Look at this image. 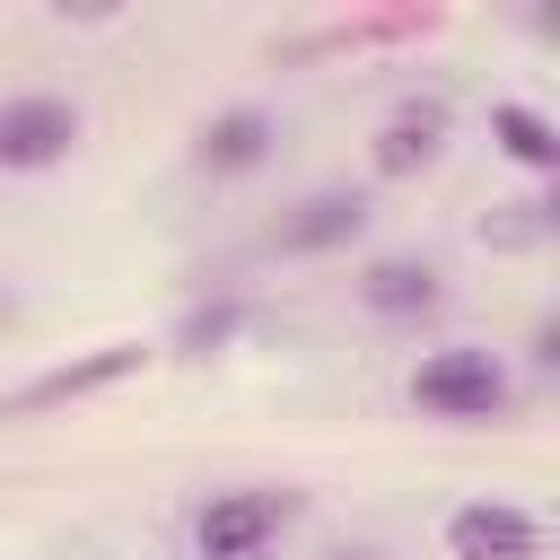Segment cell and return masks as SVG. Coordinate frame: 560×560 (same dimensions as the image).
<instances>
[{
  "label": "cell",
  "mask_w": 560,
  "mask_h": 560,
  "mask_svg": "<svg viewBox=\"0 0 560 560\" xmlns=\"http://www.w3.org/2000/svg\"><path fill=\"white\" fill-rule=\"evenodd\" d=\"M490 140L525 166V175H560V122L542 105H490Z\"/></svg>",
  "instance_id": "10"
},
{
  "label": "cell",
  "mask_w": 560,
  "mask_h": 560,
  "mask_svg": "<svg viewBox=\"0 0 560 560\" xmlns=\"http://www.w3.org/2000/svg\"><path fill=\"white\" fill-rule=\"evenodd\" d=\"M446 131H455V114H446L438 96H411V105H394V114L376 122L368 166H376L385 184H411V175H429V166L446 158Z\"/></svg>",
  "instance_id": "7"
},
{
  "label": "cell",
  "mask_w": 560,
  "mask_h": 560,
  "mask_svg": "<svg viewBox=\"0 0 560 560\" xmlns=\"http://www.w3.org/2000/svg\"><path fill=\"white\" fill-rule=\"evenodd\" d=\"M271 149H280V122H271L262 105H228V114H210V122H201L192 166H201V175H254Z\"/></svg>",
  "instance_id": "9"
},
{
  "label": "cell",
  "mask_w": 560,
  "mask_h": 560,
  "mask_svg": "<svg viewBox=\"0 0 560 560\" xmlns=\"http://www.w3.org/2000/svg\"><path fill=\"white\" fill-rule=\"evenodd\" d=\"M140 341H105V350H88V359H61V368H44V376H26L18 394H0V420H26V411H52V402H79V394H105V385H122V376H140Z\"/></svg>",
  "instance_id": "6"
},
{
  "label": "cell",
  "mask_w": 560,
  "mask_h": 560,
  "mask_svg": "<svg viewBox=\"0 0 560 560\" xmlns=\"http://www.w3.org/2000/svg\"><path fill=\"white\" fill-rule=\"evenodd\" d=\"M306 516L298 490L280 481H236V490H210L201 516H192V560H271L280 534Z\"/></svg>",
  "instance_id": "2"
},
{
  "label": "cell",
  "mask_w": 560,
  "mask_h": 560,
  "mask_svg": "<svg viewBox=\"0 0 560 560\" xmlns=\"http://www.w3.org/2000/svg\"><path fill=\"white\" fill-rule=\"evenodd\" d=\"M359 306L385 315V324H420V315L446 306V271H438L429 254H376V262L359 271Z\"/></svg>",
  "instance_id": "8"
},
{
  "label": "cell",
  "mask_w": 560,
  "mask_h": 560,
  "mask_svg": "<svg viewBox=\"0 0 560 560\" xmlns=\"http://www.w3.org/2000/svg\"><path fill=\"white\" fill-rule=\"evenodd\" d=\"M228 332H236V306L219 298V306H192V315H184V332H175V350H184V359H210V350H219Z\"/></svg>",
  "instance_id": "11"
},
{
  "label": "cell",
  "mask_w": 560,
  "mask_h": 560,
  "mask_svg": "<svg viewBox=\"0 0 560 560\" xmlns=\"http://www.w3.org/2000/svg\"><path fill=\"white\" fill-rule=\"evenodd\" d=\"M446 560H542V516L516 499H464L446 508Z\"/></svg>",
  "instance_id": "4"
},
{
  "label": "cell",
  "mask_w": 560,
  "mask_h": 560,
  "mask_svg": "<svg viewBox=\"0 0 560 560\" xmlns=\"http://www.w3.org/2000/svg\"><path fill=\"white\" fill-rule=\"evenodd\" d=\"M368 192H350V184H324V192H306L298 210H280V228H271V254H289V262H306V254H341V245H359L368 236Z\"/></svg>",
  "instance_id": "5"
},
{
  "label": "cell",
  "mask_w": 560,
  "mask_h": 560,
  "mask_svg": "<svg viewBox=\"0 0 560 560\" xmlns=\"http://www.w3.org/2000/svg\"><path fill=\"white\" fill-rule=\"evenodd\" d=\"M402 394H411V411L455 420V429H490V420L516 411V376H508V359L481 350V341H438V350L411 368Z\"/></svg>",
  "instance_id": "1"
},
{
  "label": "cell",
  "mask_w": 560,
  "mask_h": 560,
  "mask_svg": "<svg viewBox=\"0 0 560 560\" xmlns=\"http://www.w3.org/2000/svg\"><path fill=\"white\" fill-rule=\"evenodd\" d=\"M332 560H385V551H376V542H350V551H332Z\"/></svg>",
  "instance_id": "12"
},
{
  "label": "cell",
  "mask_w": 560,
  "mask_h": 560,
  "mask_svg": "<svg viewBox=\"0 0 560 560\" xmlns=\"http://www.w3.org/2000/svg\"><path fill=\"white\" fill-rule=\"evenodd\" d=\"M88 114L52 88H26V96H0V175H44L79 149Z\"/></svg>",
  "instance_id": "3"
}]
</instances>
